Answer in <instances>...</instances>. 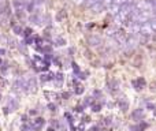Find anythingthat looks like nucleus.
I'll return each mask as SVG.
<instances>
[{
	"label": "nucleus",
	"mask_w": 156,
	"mask_h": 131,
	"mask_svg": "<svg viewBox=\"0 0 156 131\" xmlns=\"http://www.w3.org/2000/svg\"><path fill=\"white\" fill-rule=\"evenodd\" d=\"M19 107V100L18 97L15 96V94H8L7 97V107L4 108V113H8V109H10V112H14V111H16Z\"/></svg>",
	"instance_id": "obj_1"
},
{
	"label": "nucleus",
	"mask_w": 156,
	"mask_h": 131,
	"mask_svg": "<svg viewBox=\"0 0 156 131\" xmlns=\"http://www.w3.org/2000/svg\"><path fill=\"white\" fill-rule=\"evenodd\" d=\"M25 82H26V93H34L37 90V82L36 78L32 75H23Z\"/></svg>",
	"instance_id": "obj_2"
},
{
	"label": "nucleus",
	"mask_w": 156,
	"mask_h": 131,
	"mask_svg": "<svg viewBox=\"0 0 156 131\" xmlns=\"http://www.w3.org/2000/svg\"><path fill=\"white\" fill-rule=\"evenodd\" d=\"M152 33H155V32H154V29H152V26H151L149 22L141 23V29H140V34L141 36H147V37H149Z\"/></svg>",
	"instance_id": "obj_3"
},
{
	"label": "nucleus",
	"mask_w": 156,
	"mask_h": 131,
	"mask_svg": "<svg viewBox=\"0 0 156 131\" xmlns=\"http://www.w3.org/2000/svg\"><path fill=\"white\" fill-rule=\"evenodd\" d=\"M44 124H45V120H44L43 118H37L33 122H30V129L34 130V131H40L41 129H43Z\"/></svg>",
	"instance_id": "obj_4"
},
{
	"label": "nucleus",
	"mask_w": 156,
	"mask_h": 131,
	"mask_svg": "<svg viewBox=\"0 0 156 131\" xmlns=\"http://www.w3.org/2000/svg\"><path fill=\"white\" fill-rule=\"evenodd\" d=\"M116 102H118V107L121 111H123V112H126L127 109H129V101H127L126 96H121L118 100H116Z\"/></svg>",
	"instance_id": "obj_5"
},
{
	"label": "nucleus",
	"mask_w": 156,
	"mask_h": 131,
	"mask_svg": "<svg viewBox=\"0 0 156 131\" xmlns=\"http://www.w3.org/2000/svg\"><path fill=\"white\" fill-rule=\"evenodd\" d=\"M133 88L136 89V90H143L144 88H145V79H144L143 77H140V78H137V79H134L133 81Z\"/></svg>",
	"instance_id": "obj_6"
},
{
	"label": "nucleus",
	"mask_w": 156,
	"mask_h": 131,
	"mask_svg": "<svg viewBox=\"0 0 156 131\" xmlns=\"http://www.w3.org/2000/svg\"><path fill=\"white\" fill-rule=\"evenodd\" d=\"M132 118L134 119L136 122H140L141 119L144 118V109H141V108H138V109H136L134 112L132 113Z\"/></svg>",
	"instance_id": "obj_7"
},
{
	"label": "nucleus",
	"mask_w": 156,
	"mask_h": 131,
	"mask_svg": "<svg viewBox=\"0 0 156 131\" xmlns=\"http://www.w3.org/2000/svg\"><path fill=\"white\" fill-rule=\"evenodd\" d=\"M119 11H121V5L115 4V3H112V4L108 7V12H110L111 15H114V16H115L116 14H119Z\"/></svg>",
	"instance_id": "obj_8"
},
{
	"label": "nucleus",
	"mask_w": 156,
	"mask_h": 131,
	"mask_svg": "<svg viewBox=\"0 0 156 131\" xmlns=\"http://www.w3.org/2000/svg\"><path fill=\"white\" fill-rule=\"evenodd\" d=\"M40 79H41V82H49V81L55 79V75L52 72H45V74H41Z\"/></svg>",
	"instance_id": "obj_9"
},
{
	"label": "nucleus",
	"mask_w": 156,
	"mask_h": 131,
	"mask_svg": "<svg viewBox=\"0 0 156 131\" xmlns=\"http://www.w3.org/2000/svg\"><path fill=\"white\" fill-rule=\"evenodd\" d=\"M83 90H85V89H83V86L81 85L77 79H74V93H76V94H82Z\"/></svg>",
	"instance_id": "obj_10"
},
{
	"label": "nucleus",
	"mask_w": 156,
	"mask_h": 131,
	"mask_svg": "<svg viewBox=\"0 0 156 131\" xmlns=\"http://www.w3.org/2000/svg\"><path fill=\"white\" fill-rule=\"evenodd\" d=\"M105 8V5L103 4V2H100V3H96V4H93L90 7V10L93 11V12H101Z\"/></svg>",
	"instance_id": "obj_11"
},
{
	"label": "nucleus",
	"mask_w": 156,
	"mask_h": 131,
	"mask_svg": "<svg viewBox=\"0 0 156 131\" xmlns=\"http://www.w3.org/2000/svg\"><path fill=\"white\" fill-rule=\"evenodd\" d=\"M88 41H89V44L93 45V47H97V45L101 44V40H100V37H97V36H92V37H89Z\"/></svg>",
	"instance_id": "obj_12"
},
{
	"label": "nucleus",
	"mask_w": 156,
	"mask_h": 131,
	"mask_svg": "<svg viewBox=\"0 0 156 131\" xmlns=\"http://www.w3.org/2000/svg\"><path fill=\"white\" fill-rule=\"evenodd\" d=\"M52 43H54L55 47H63V45H66V40L63 37H55Z\"/></svg>",
	"instance_id": "obj_13"
},
{
	"label": "nucleus",
	"mask_w": 156,
	"mask_h": 131,
	"mask_svg": "<svg viewBox=\"0 0 156 131\" xmlns=\"http://www.w3.org/2000/svg\"><path fill=\"white\" fill-rule=\"evenodd\" d=\"M55 83H56L58 86H62V83H63V81H65V77H63V74L62 72H58V74H55Z\"/></svg>",
	"instance_id": "obj_14"
},
{
	"label": "nucleus",
	"mask_w": 156,
	"mask_h": 131,
	"mask_svg": "<svg viewBox=\"0 0 156 131\" xmlns=\"http://www.w3.org/2000/svg\"><path fill=\"white\" fill-rule=\"evenodd\" d=\"M12 32L15 33V34H22L23 29L21 27V25H12Z\"/></svg>",
	"instance_id": "obj_15"
},
{
	"label": "nucleus",
	"mask_w": 156,
	"mask_h": 131,
	"mask_svg": "<svg viewBox=\"0 0 156 131\" xmlns=\"http://www.w3.org/2000/svg\"><path fill=\"white\" fill-rule=\"evenodd\" d=\"M45 97H48L49 100H55L59 97V94L58 93H52V91H45Z\"/></svg>",
	"instance_id": "obj_16"
},
{
	"label": "nucleus",
	"mask_w": 156,
	"mask_h": 131,
	"mask_svg": "<svg viewBox=\"0 0 156 131\" xmlns=\"http://www.w3.org/2000/svg\"><path fill=\"white\" fill-rule=\"evenodd\" d=\"M93 104V97H86L85 100H83V107H88V105H92Z\"/></svg>",
	"instance_id": "obj_17"
},
{
	"label": "nucleus",
	"mask_w": 156,
	"mask_h": 131,
	"mask_svg": "<svg viewBox=\"0 0 156 131\" xmlns=\"http://www.w3.org/2000/svg\"><path fill=\"white\" fill-rule=\"evenodd\" d=\"M73 71H74V74H76V77H80V75L82 74L80 67H78V64H76V63H73Z\"/></svg>",
	"instance_id": "obj_18"
},
{
	"label": "nucleus",
	"mask_w": 156,
	"mask_h": 131,
	"mask_svg": "<svg viewBox=\"0 0 156 131\" xmlns=\"http://www.w3.org/2000/svg\"><path fill=\"white\" fill-rule=\"evenodd\" d=\"M90 107H92V111H93V112H100V109H101V104H100V102L99 104H94L93 102Z\"/></svg>",
	"instance_id": "obj_19"
},
{
	"label": "nucleus",
	"mask_w": 156,
	"mask_h": 131,
	"mask_svg": "<svg viewBox=\"0 0 156 131\" xmlns=\"http://www.w3.org/2000/svg\"><path fill=\"white\" fill-rule=\"evenodd\" d=\"M32 33H33V30L30 29V27L25 29V30H23V36H25V38H26V37H30V36H32Z\"/></svg>",
	"instance_id": "obj_20"
},
{
	"label": "nucleus",
	"mask_w": 156,
	"mask_h": 131,
	"mask_svg": "<svg viewBox=\"0 0 156 131\" xmlns=\"http://www.w3.org/2000/svg\"><path fill=\"white\" fill-rule=\"evenodd\" d=\"M149 23H151V26H152V29H154V32H156V16H155V18H152L151 21H149Z\"/></svg>",
	"instance_id": "obj_21"
},
{
	"label": "nucleus",
	"mask_w": 156,
	"mask_h": 131,
	"mask_svg": "<svg viewBox=\"0 0 156 131\" xmlns=\"http://www.w3.org/2000/svg\"><path fill=\"white\" fill-rule=\"evenodd\" d=\"M114 3L119 4V5H123V4H126V3H129V0H114Z\"/></svg>",
	"instance_id": "obj_22"
},
{
	"label": "nucleus",
	"mask_w": 156,
	"mask_h": 131,
	"mask_svg": "<svg viewBox=\"0 0 156 131\" xmlns=\"http://www.w3.org/2000/svg\"><path fill=\"white\" fill-rule=\"evenodd\" d=\"M112 3H114V0H103V4H104L105 5V7H110V5L111 4H112Z\"/></svg>",
	"instance_id": "obj_23"
},
{
	"label": "nucleus",
	"mask_w": 156,
	"mask_h": 131,
	"mask_svg": "<svg viewBox=\"0 0 156 131\" xmlns=\"http://www.w3.org/2000/svg\"><path fill=\"white\" fill-rule=\"evenodd\" d=\"M48 109L52 111V112H55V111H56V105L52 104V102H49V104H48Z\"/></svg>",
	"instance_id": "obj_24"
},
{
	"label": "nucleus",
	"mask_w": 156,
	"mask_h": 131,
	"mask_svg": "<svg viewBox=\"0 0 156 131\" xmlns=\"http://www.w3.org/2000/svg\"><path fill=\"white\" fill-rule=\"evenodd\" d=\"M104 124H105V126H110V124H112V122H111V118H105L104 119Z\"/></svg>",
	"instance_id": "obj_25"
},
{
	"label": "nucleus",
	"mask_w": 156,
	"mask_h": 131,
	"mask_svg": "<svg viewBox=\"0 0 156 131\" xmlns=\"http://www.w3.org/2000/svg\"><path fill=\"white\" fill-rule=\"evenodd\" d=\"M70 96H71V94L69 93V91H66V93H63V94H62V97H63L65 100H69V97H70Z\"/></svg>",
	"instance_id": "obj_26"
},
{
	"label": "nucleus",
	"mask_w": 156,
	"mask_h": 131,
	"mask_svg": "<svg viewBox=\"0 0 156 131\" xmlns=\"http://www.w3.org/2000/svg\"><path fill=\"white\" fill-rule=\"evenodd\" d=\"M5 55V49L4 48H0V56H4Z\"/></svg>",
	"instance_id": "obj_27"
},
{
	"label": "nucleus",
	"mask_w": 156,
	"mask_h": 131,
	"mask_svg": "<svg viewBox=\"0 0 156 131\" xmlns=\"http://www.w3.org/2000/svg\"><path fill=\"white\" fill-rule=\"evenodd\" d=\"M74 3H77V4H81V3H85L86 0H73Z\"/></svg>",
	"instance_id": "obj_28"
},
{
	"label": "nucleus",
	"mask_w": 156,
	"mask_h": 131,
	"mask_svg": "<svg viewBox=\"0 0 156 131\" xmlns=\"http://www.w3.org/2000/svg\"><path fill=\"white\" fill-rule=\"evenodd\" d=\"M47 131H56V129H55L54 126H51V127H48V130H47Z\"/></svg>",
	"instance_id": "obj_29"
},
{
	"label": "nucleus",
	"mask_w": 156,
	"mask_h": 131,
	"mask_svg": "<svg viewBox=\"0 0 156 131\" xmlns=\"http://www.w3.org/2000/svg\"><path fill=\"white\" fill-rule=\"evenodd\" d=\"M0 66H3V60H2V57H0Z\"/></svg>",
	"instance_id": "obj_30"
},
{
	"label": "nucleus",
	"mask_w": 156,
	"mask_h": 131,
	"mask_svg": "<svg viewBox=\"0 0 156 131\" xmlns=\"http://www.w3.org/2000/svg\"><path fill=\"white\" fill-rule=\"evenodd\" d=\"M154 115L156 116V108H155V109H154Z\"/></svg>",
	"instance_id": "obj_31"
}]
</instances>
